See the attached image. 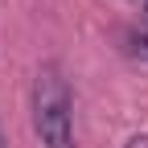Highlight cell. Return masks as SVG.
<instances>
[{
	"instance_id": "cell-1",
	"label": "cell",
	"mask_w": 148,
	"mask_h": 148,
	"mask_svg": "<svg viewBox=\"0 0 148 148\" xmlns=\"http://www.w3.org/2000/svg\"><path fill=\"white\" fill-rule=\"evenodd\" d=\"M74 99L62 70L45 62L33 78V136L37 148H74Z\"/></svg>"
},
{
	"instance_id": "cell-2",
	"label": "cell",
	"mask_w": 148,
	"mask_h": 148,
	"mask_svg": "<svg viewBox=\"0 0 148 148\" xmlns=\"http://www.w3.org/2000/svg\"><path fill=\"white\" fill-rule=\"evenodd\" d=\"M132 53L148 62V16H144V25H140V29L132 33Z\"/></svg>"
},
{
	"instance_id": "cell-3",
	"label": "cell",
	"mask_w": 148,
	"mask_h": 148,
	"mask_svg": "<svg viewBox=\"0 0 148 148\" xmlns=\"http://www.w3.org/2000/svg\"><path fill=\"white\" fill-rule=\"evenodd\" d=\"M123 148H148V136H132V140H127Z\"/></svg>"
},
{
	"instance_id": "cell-4",
	"label": "cell",
	"mask_w": 148,
	"mask_h": 148,
	"mask_svg": "<svg viewBox=\"0 0 148 148\" xmlns=\"http://www.w3.org/2000/svg\"><path fill=\"white\" fill-rule=\"evenodd\" d=\"M0 148H4V132H0Z\"/></svg>"
},
{
	"instance_id": "cell-5",
	"label": "cell",
	"mask_w": 148,
	"mask_h": 148,
	"mask_svg": "<svg viewBox=\"0 0 148 148\" xmlns=\"http://www.w3.org/2000/svg\"><path fill=\"white\" fill-rule=\"evenodd\" d=\"M144 8H148V0H144Z\"/></svg>"
}]
</instances>
